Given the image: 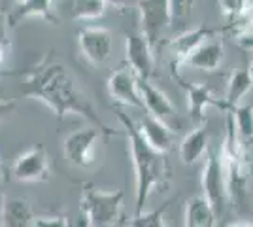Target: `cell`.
<instances>
[{"instance_id": "cell-1", "label": "cell", "mask_w": 253, "mask_h": 227, "mask_svg": "<svg viewBox=\"0 0 253 227\" xmlns=\"http://www.w3.org/2000/svg\"><path fill=\"white\" fill-rule=\"evenodd\" d=\"M21 91L25 97L43 102L55 114L57 119L76 114L80 118L91 121L98 129L106 131L110 136L117 135V131L110 129L104 121L98 118L93 104L78 89L72 74L59 61H51L49 57H45L40 65L34 66L27 74Z\"/></svg>"}, {"instance_id": "cell-2", "label": "cell", "mask_w": 253, "mask_h": 227, "mask_svg": "<svg viewBox=\"0 0 253 227\" xmlns=\"http://www.w3.org/2000/svg\"><path fill=\"white\" fill-rule=\"evenodd\" d=\"M117 119L125 127L130 159H132V167H134V182H136V187H134V195H136L134 214H142L149 195L153 193L157 187H165L169 184V163H167L165 153L153 150L146 142V138L142 136V133L138 129V125L126 114L117 112Z\"/></svg>"}, {"instance_id": "cell-3", "label": "cell", "mask_w": 253, "mask_h": 227, "mask_svg": "<svg viewBox=\"0 0 253 227\" xmlns=\"http://www.w3.org/2000/svg\"><path fill=\"white\" fill-rule=\"evenodd\" d=\"M221 163L225 178H227V189L229 199L238 212H244L248 208L250 193H248V180H250V167L246 161V146H244L236 129L234 119L229 114L227 116V133L221 146Z\"/></svg>"}, {"instance_id": "cell-4", "label": "cell", "mask_w": 253, "mask_h": 227, "mask_svg": "<svg viewBox=\"0 0 253 227\" xmlns=\"http://www.w3.org/2000/svg\"><path fill=\"white\" fill-rule=\"evenodd\" d=\"M123 197L121 189H100L91 182H84L80 210L91 227H119L123 220Z\"/></svg>"}, {"instance_id": "cell-5", "label": "cell", "mask_w": 253, "mask_h": 227, "mask_svg": "<svg viewBox=\"0 0 253 227\" xmlns=\"http://www.w3.org/2000/svg\"><path fill=\"white\" fill-rule=\"evenodd\" d=\"M104 136H110L106 131L95 125L84 129L72 131L63 142V150L66 159L78 169H89L96 161V151Z\"/></svg>"}, {"instance_id": "cell-6", "label": "cell", "mask_w": 253, "mask_h": 227, "mask_svg": "<svg viewBox=\"0 0 253 227\" xmlns=\"http://www.w3.org/2000/svg\"><path fill=\"white\" fill-rule=\"evenodd\" d=\"M202 191L221 222L231 199H229L227 178H225V171H223L221 151L211 150V148L206 153V165L202 171Z\"/></svg>"}, {"instance_id": "cell-7", "label": "cell", "mask_w": 253, "mask_h": 227, "mask_svg": "<svg viewBox=\"0 0 253 227\" xmlns=\"http://www.w3.org/2000/svg\"><path fill=\"white\" fill-rule=\"evenodd\" d=\"M11 180L23 182V184H36V182H47L51 178L49 169V157L42 144H36L17 155L10 169Z\"/></svg>"}, {"instance_id": "cell-8", "label": "cell", "mask_w": 253, "mask_h": 227, "mask_svg": "<svg viewBox=\"0 0 253 227\" xmlns=\"http://www.w3.org/2000/svg\"><path fill=\"white\" fill-rule=\"evenodd\" d=\"M136 8L140 11V25H142L140 31L155 49L165 31L172 23L169 0H140Z\"/></svg>"}, {"instance_id": "cell-9", "label": "cell", "mask_w": 253, "mask_h": 227, "mask_svg": "<svg viewBox=\"0 0 253 227\" xmlns=\"http://www.w3.org/2000/svg\"><path fill=\"white\" fill-rule=\"evenodd\" d=\"M126 65L128 68L142 80H149L155 68V57H153V45L148 42L142 31L130 29L126 31Z\"/></svg>"}, {"instance_id": "cell-10", "label": "cell", "mask_w": 253, "mask_h": 227, "mask_svg": "<svg viewBox=\"0 0 253 227\" xmlns=\"http://www.w3.org/2000/svg\"><path fill=\"white\" fill-rule=\"evenodd\" d=\"M78 47L82 57L91 65H102L110 59L114 47V34L106 27H85L78 33Z\"/></svg>"}, {"instance_id": "cell-11", "label": "cell", "mask_w": 253, "mask_h": 227, "mask_svg": "<svg viewBox=\"0 0 253 227\" xmlns=\"http://www.w3.org/2000/svg\"><path fill=\"white\" fill-rule=\"evenodd\" d=\"M106 89L112 100L123 106H132V108H144L140 87H138V76L130 68H119L108 78Z\"/></svg>"}, {"instance_id": "cell-12", "label": "cell", "mask_w": 253, "mask_h": 227, "mask_svg": "<svg viewBox=\"0 0 253 227\" xmlns=\"http://www.w3.org/2000/svg\"><path fill=\"white\" fill-rule=\"evenodd\" d=\"M179 82V86L183 87L185 91V97H187V110H189V116L193 119V123H202L204 121V114L208 106H215V108H221L229 112V106L225 104L223 98H217L211 89L204 84H195V82H185L181 76H174Z\"/></svg>"}, {"instance_id": "cell-13", "label": "cell", "mask_w": 253, "mask_h": 227, "mask_svg": "<svg viewBox=\"0 0 253 227\" xmlns=\"http://www.w3.org/2000/svg\"><path fill=\"white\" fill-rule=\"evenodd\" d=\"M217 34L215 29H210V27H195V29H189L185 33L178 34L174 40L169 42V49L172 53V74L178 72V68L183 65V61L189 57L201 44H204L206 40H210Z\"/></svg>"}, {"instance_id": "cell-14", "label": "cell", "mask_w": 253, "mask_h": 227, "mask_svg": "<svg viewBox=\"0 0 253 227\" xmlns=\"http://www.w3.org/2000/svg\"><path fill=\"white\" fill-rule=\"evenodd\" d=\"M138 87H140V95H142L144 108L148 110L149 116L161 119L163 123L169 125L170 121L176 118V106L170 102V98L159 87L153 86L149 80L138 78Z\"/></svg>"}, {"instance_id": "cell-15", "label": "cell", "mask_w": 253, "mask_h": 227, "mask_svg": "<svg viewBox=\"0 0 253 227\" xmlns=\"http://www.w3.org/2000/svg\"><path fill=\"white\" fill-rule=\"evenodd\" d=\"M29 17H40L51 25L61 23V17L55 10V0H21L15 4V8L8 15L10 29L17 27L23 19H29Z\"/></svg>"}, {"instance_id": "cell-16", "label": "cell", "mask_w": 253, "mask_h": 227, "mask_svg": "<svg viewBox=\"0 0 253 227\" xmlns=\"http://www.w3.org/2000/svg\"><path fill=\"white\" fill-rule=\"evenodd\" d=\"M59 17L70 21H93L102 17L106 11L104 0H55Z\"/></svg>"}, {"instance_id": "cell-17", "label": "cell", "mask_w": 253, "mask_h": 227, "mask_svg": "<svg viewBox=\"0 0 253 227\" xmlns=\"http://www.w3.org/2000/svg\"><path fill=\"white\" fill-rule=\"evenodd\" d=\"M225 57V47L219 38H210L204 44H201L193 53L183 61V66L204 70V72H213L217 70Z\"/></svg>"}, {"instance_id": "cell-18", "label": "cell", "mask_w": 253, "mask_h": 227, "mask_svg": "<svg viewBox=\"0 0 253 227\" xmlns=\"http://www.w3.org/2000/svg\"><path fill=\"white\" fill-rule=\"evenodd\" d=\"M138 129L142 133V136L146 138L149 146L153 150L161 151V153H167L174 144V136L176 133L170 129V125L163 123L161 119L153 118V116H144L138 123Z\"/></svg>"}, {"instance_id": "cell-19", "label": "cell", "mask_w": 253, "mask_h": 227, "mask_svg": "<svg viewBox=\"0 0 253 227\" xmlns=\"http://www.w3.org/2000/svg\"><path fill=\"white\" fill-rule=\"evenodd\" d=\"M34 220L31 201L23 197H6L0 208V227H31Z\"/></svg>"}, {"instance_id": "cell-20", "label": "cell", "mask_w": 253, "mask_h": 227, "mask_svg": "<svg viewBox=\"0 0 253 227\" xmlns=\"http://www.w3.org/2000/svg\"><path fill=\"white\" fill-rule=\"evenodd\" d=\"M210 150V131L206 125L197 127L183 136L179 144V159L183 165H195Z\"/></svg>"}, {"instance_id": "cell-21", "label": "cell", "mask_w": 253, "mask_h": 227, "mask_svg": "<svg viewBox=\"0 0 253 227\" xmlns=\"http://www.w3.org/2000/svg\"><path fill=\"white\" fill-rule=\"evenodd\" d=\"M219 218L204 195H195L187 201L181 227H217Z\"/></svg>"}, {"instance_id": "cell-22", "label": "cell", "mask_w": 253, "mask_h": 227, "mask_svg": "<svg viewBox=\"0 0 253 227\" xmlns=\"http://www.w3.org/2000/svg\"><path fill=\"white\" fill-rule=\"evenodd\" d=\"M253 87V76L250 74L248 68H238L229 76V82H227V91H225V104L229 106V112L240 106L242 98L252 91Z\"/></svg>"}, {"instance_id": "cell-23", "label": "cell", "mask_w": 253, "mask_h": 227, "mask_svg": "<svg viewBox=\"0 0 253 227\" xmlns=\"http://www.w3.org/2000/svg\"><path fill=\"white\" fill-rule=\"evenodd\" d=\"M234 119V129L244 146L253 142V106L250 104H240L231 112Z\"/></svg>"}, {"instance_id": "cell-24", "label": "cell", "mask_w": 253, "mask_h": 227, "mask_svg": "<svg viewBox=\"0 0 253 227\" xmlns=\"http://www.w3.org/2000/svg\"><path fill=\"white\" fill-rule=\"evenodd\" d=\"M170 205H172V201H167L155 210L134 214V218L128 222V227H169L165 224V212L169 210Z\"/></svg>"}, {"instance_id": "cell-25", "label": "cell", "mask_w": 253, "mask_h": 227, "mask_svg": "<svg viewBox=\"0 0 253 227\" xmlns=\"http://www.w3.org/2000/svg\"><path fill=\"white\" fill-rule=\"evenodd\" d=\"M250 6H252L250 0H219L221 13L229 21H238L244 13L248 11Z\"/></svg>"}, {"instance_id": "cell-26", "label": "cell", "mask_w": 253, "mask_h": 227, "mask_svg": "<svg viewBox=\"0 0 253 227\" xmlns=\"http://www.w3.org/2000/svg\"><path fill=\"white\" fill-rule=\"evenodd\" d=\"M195 2H197V0H169L172 23L179 21V19H185L191 13V10H193Z\"/></svg>"}, {"instance_id": "cell-27", "label": "cell", "mask_w": 253, "mask_h": 227, "mask_svg": "<svg viewBox=\"0 0 253 227\" xmlns=\"http://www.w3.org/2000/svg\"><path fill=\"white\" fill-rule=\"evenodd\" d=\"M32 227H72V222L66 216L53 214V216H34Z\"/></svg>"}, {"instance_id": "cell-28", "label": "cell", "mask_w": 253, "mask_h": 227, "mask_svg": "<svg viewBox=\"0 0 253 227\" xmlns=\"http://www.w3.org/2000/svg\"><path fill=\"white\" fill-rule=\"evenodd\" d=\"M15 110V100H11V98H2L0 97V118H4V116H8Z\"/></svg>"}, {"instance_id": "cell-29", "label": "cell", "mask_w": 253, "mask_h": 227, "mask_svg": "<svg viewBox=\"0 0 253 227\" xmlns=\"http://www.w3.org/2000/svg\"><path fill=\"white\" fill-rule=\"evenodd\" d=\"M106 6L110 4V6H114V8H126V6H138L140 4V0H104Z\"/></svg>"}, {"instance_id": "cell-30", "label": "cell", "mask_w": 253, "mask_h": 227, "mask_svg": "<svg viewBox=\"0 0 253 227\" xmlns=\"http://www.w3.org/2000/svg\"><path fill=\"white\" fill-rule=\"evenodd\" d=\"M4 182H6V171L2 167V161H0V208H2L4 199H6V195H4Z\"/></svg>"}, {"instance_id": "cell-31", "label": "cell", "mask_w": 253, "mask_h": 227, "mask_svg": "<svg viewBox=\"0 0 253 227\" xmlns=\"http://www.w3.org/2000/svg\"><path fill=\"white\" fill-rule=\"evenodd\" d=\"M227 227H253V222H234Z\"/></svg>"}, {"instance_id": "cell-32", "label": "cell", "mask_w": 253, "mask_h": 227, "mask_svg": "<svg viewBox=\"0 0 253 227\" xmlns=\"http://www.w3.org/2000/svg\"><path fill=\"white\" fill-rule=\"evenodd\" d=\"M248 70H250V74L253 76V55H252V61H250V66H248Z\"/></svg>"}]
</instances>
